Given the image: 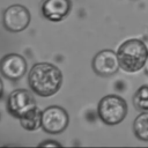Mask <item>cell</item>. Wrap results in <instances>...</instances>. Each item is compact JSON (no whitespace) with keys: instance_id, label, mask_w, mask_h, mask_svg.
<instances>
[{"instance_id":"obj_6","label":"cell","mask_w":148,"mask_h":148,"mask_svg":"<svg viewBox=\"0 0 148 148\" xmlns=\"http://www.w3.org/2000/svg\"><path fill=\"white\" fill-rule=\"evenodd\" d=\"M30 23V13L22 5H13L3 13V25L12 32L24 30Z\"/></svg>"},{"instance_id":"obj_14","label":"cell","mask_w":148,"mask_h":148,"mask_svg":"<svg viewBox=\"0 0 148 148\" xmlns=\"http://www.w3.org/2000/svg\"><path fill=\"white\" fill-rule=\"evenodd\" d=\"M2 92H3V83H2V81L0 79V97L2 96Z\"/></svg>"},{"instance_id":"obj_11","label":"cell","mask_w":148,"mask_h":148,"mask_svg":"<svg viewBox=\"0 0 148 148\" xmlns=\"http://www.w3.org/2000/svg\"><path fill=\"white\" fill-rule=\"evenodd\" d=\"M133 130H134L135 136L139 140L148 141V111L140 113L135 118Z\"/></svg>"},{"instance_id":"obj_10","label":"cell","mask_w":148,"mask_h":148,"mask_svg":"<svg viewBox=\"0 0 148 148\" xmlns=\"http://www.w3.org/2000/svg\"><path fill=\"white\" fill-rule=\"evenodd\" d=\"M23 128L28 131H35L42 126V111L36 106L34 110L28 112L24 117L20 119Z\"/></svg>"},{"instance_id":"obj_1","label":"cell","mask_w":148,"mask_h":148,"mask_svg":"<svg viewBox=\"0 0 148 148\" xmlns=\"http://www.w3.org/2000/svg\"><path fill=\"white\" fill-rule=\"evenodd\" d=\"M28 82L34 92L40 96L54 95L61 87V71L49 62H39L32 66L28 75Z\"/></svg>"},{"instance_id":"obj_8","label":"cell","mask_w":148,"mask_h":148,"mask_svg":"<svg viewBox=\"0 0 148 148\" xmlns=\"http://www.w3.org/2000/svg\"><path fill=\"white\" fill-rule=\"evenodd\" d=\"M119 61L117 54L112 50H103L98 52L92 60V68L95 73L109 76L114 74L119 68Z\"/></svg>"},{"instance_id":"obj_9","label":"cell","mask_w":148,"mask_h":148,"mask_svg":"<svg viewBox=\"0 0 148 148\" xmlns=\"http://www.w3.org/2000/svg\"><path fill=\"white\" fill-rule=\"evenodd\" d=\"M71 8V0H44L42 14L50 21H61L69 14Z\"/></svg>"},{"instance_id":"obj_7","label":"cell","mask_w":148,"mask_h":148,"mask_svg":"<svg viewBox=\"0 0 148 148\" xmlns=\"http://www.w3.org/2000/svg\"><path fill=\"white\" fill-rule=\"evenodd\" d=\"M27 71V62L20 54L10 53L5 56L0 61V72L9 80L21 79Z\"/></svg>"},{"instance_id":"obj_15","label":"cell","mask_w":148,"mask_h":148,"mask_svg":"<svg viewBox=\"0 0 148 148\" xmlns=\"http://www.w3.org/2000/svg\"><path fill=\"white\" fill-rule=\"evenodd\" d=\"M145 71H146V73L148 74V57H147V59H146V62H145Z\"/></svg>"},{"instance_id":"obj_4","label":"cell","mask_w":148,"mask_h":148,"mask_svg":"<svg viewBox=\"0 0 148 148\" xmlns=\"http://www.w3.org/2000/svg\"><path fill=\"white\" fill-rule=\"evenodd\" d=\"M68 123V113L60 106H49L42 112V128L47 133H60L67 127Z\"/></svg>"},{"instance_id":"obj_3","label":"cell","mask_w":148,"mask_h":148,"mask_svg":"<svg viewBox=\"0 0 148 148\" xmlns=\"http://www.w3.org/2000/svg\"><path fill=\"white\" fill-rule=\"evenodd\" d=\"M97 112L103 123L116 125L125 119L127 114V104L120 96L108 95L99 101Z\"/></svg>"},{"instance_id":"obj_12","label":"cell","mask_w":148,"mask_h":148,"mask_svg":"<svg viewBox=\"0 0 148 148\" xmlns=\"http://www.w3.org/2000/svg\"><path fill=\"white\" fill-rule=\"evenodd\" d=\"M133 102L138 110L148 111V86H142L136 90Z\"/></svg>"},{"instance_id":"obj_2","label":"cell","mask_w":148,"mask_h":148,"mask_svg":"<svg viewBox=\"0 0 148 148\" xmlns=\"http://www.w3.org/2000/svg\"><path fill=\"white\" fill-rule=\"evenodd\" d=\"M117 57L119 66L124 71L133 73L145 66L148 57V49L141 39H128L119 46Z\"/></svg>"},{"instance_id":"obj_5","label":"cell","mask_w":148,"mask_h":148,"mask_svg":"<svg viewBox=\"0 0 148 148\" xmlns=\"http://www.w3.org/2000/svg\"><path fill=\"white\" fill-rule=\"evenodd\" d=\"M36 108V102L32 95L25 89L14 90L7 101V110L9 113L18 119L24 117L28 112Z\"/></svg>"},{"instance_id":"obj_13","label":"cell","mask_w":148,"mask_h":148,"mask_svg":"<svg viewBox=\"0 0 148 148\" xmlns=\"http://www.w3.org/2000/svg\"><path fill=\"white\" fill-rule=\"evenodd\" d=\"M40 146H56V147H58V146H60V143H58V142H53V141H46V142L40 143Z\"/></svg>"}]
</instances>
